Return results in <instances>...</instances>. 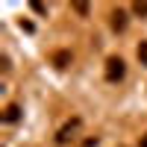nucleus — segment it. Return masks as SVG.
Wrapping results in <instances>:
<instances>
[{"label": "nucleus", "instance_id": "obj_1", "mask_svg": "<svg viewBox=\"0 0 147 147\" xmlns=\"http://www.w3.org/2000/svg\"><path fill=\"white\" fill-rule=\"evenodd\" d=\"M127 77V62L121 56H109L106 59V80L109 82H121Z\"/></svg>", "mask_w": 147, "mask_h": 147}, {"label": "nucleus", "instance_id": "obj_2", "mask_svg": "<svg viewBox=\"0 0 147 147\" xmlns=\"http://www.w3.org/2000/svg\"><path fill=\"white\" fill-rule=\"evenodd\" d=\"M74 62V53L71 50H56V53H50V65L53 68H68Z\"/></svg>", "mask_w": 147, "mask_h": 147}, {"label": "nucleus", "instance_id": "obj_3", "mask_svg": "<svg viewBox=\"0 0 147 147\" xmlns=\"http://www.w3.org/2000/svg\"><path fill=\"white\" fill-rule=\"evenodd\" d=\"M77 129H80V118H74V121H71L68 127H62V129H59L56 141H59V144H68V141L74 138V132H77Z\"/></svg>", "mask_w": 147, "mask_h": 147}, {"label": "nucleus", "instance_id": "obj_4", "mask_svg": "<svg viewBox=\"0 0 147 147\" xmlns=\"http://www.w3.org/2000/svg\"><path fill=\"white\" fill-rule=\"evenodd\" d=\"M127 24H129V21H127V12H124V9H115V12H112V30H115V32H124Z\"/></svg>", "mask_w": 147, "mask_h": 147}, {"label": "nucleus", "instance_id": "obj_5", "mask_svg": "<svg viewBox=\"0 0 147 147\" xmlns=\"http://www.w3.org/2000/svg\"><path fill=\"white\" fill-rule=\"evenodd\" d=\"M15 121H21V106H18V103H12V106H6L3 124H15Z\"/></svg>", "mask_w": 147, "mask_h": 147}, {"label": "nucleus", "instance_id": "obj_6", "mask_svg": "<svg viewBox=\"0 0 147 147\" xmlns=\"http://www.w3.org/2000/svg\"><path fill=\"white\" fill-rule=\"evenodd\" d=\"M136 53H138V62H141V65H147V41H141V44L136 47Z\"/></svg>", "mask_w": 147, "mask_h": 147}, {"label": "nucleus", "instance_id": "obj_7", "mask_svg": "<svg viewBox=\"0 0 147 147\" xmlns=\"http://www.w3.org/2000/svg\"><path fill=\"white\" fill-rule=\"evenodd\" d=\"M132 12H136L138 18H147V3H136V6H132Z\"/></svg>", "mask_w": 147, "mask_h": 147}, {"label": "nucleus", "instance_id": "obj_8", "mask_svg": "<svg viewBox=\"0 0 147 147\" xmlns=\"http://www.w3.org/2000/svg\"><path fill=\"white\" fill-rule=\"evenodd\" d=\"M74 12H77V15H88V6H85V3H74Z\"/></svg>", "mask_w": 147, "mask_h": 147}, {"label": "nucleus", "instance_id": "obj_9", "mask_svg": "<svg viewBox=\"0 0 147 147\" xmlns=\"http://www.w3.org/2000/svg\"><path fill=\"white\" fill-rule=\"evenodd\" d=\"M138 147H147V132H144V138L138 141Z\"/></svg>", "mask_w": 147, "mask_h": 147}]
</instances>
